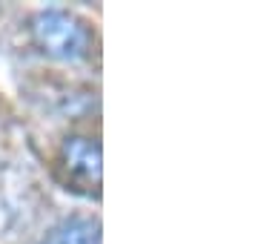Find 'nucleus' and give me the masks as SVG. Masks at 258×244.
<instances>
[{
  "label": "nucleus",
  "instance_id": "nucleus-2",
  "mask_svg": "<svg viewBox=\"0 0 258 244\" xmlns=\"http://www.w3.org/2000/svg\"><path fill=\"white\" fill-rule=\"evenodd\" d=\"M63 164L75 178L86 181V184H101V147L89 138H66L63 144Z\"/></svg>",
  "mask_w": 258,
  "mask_h": 244
},
{
  "label": "nucleus",
  "instance_id": "nucleus-1",
  "mask_svg": "<svg viewBox=\"0 0 258 244\" xmlns=\"http://www.w3.org/2000/svg\"><path fill=\"white\" fill-rule=\"evenodd\" d=\"M32 38L43 55L57 60H78L86 55L92 35L81 18L60 9H49L32 20Z\"/></svg>",
  "mask_w": 258,
  "mask_h": 244
},
{
  "label": "nucleus",
  "instance_id": "nucleus-3",
  "mask_svg": "<svg viewBox=\"0 0 258 244\" xmlns=\"http://www.w3.org/2000/svg\"><path fill=\"white\" fill-rule=\"evenodd\" d=\"M43 244H101V227L89 218H69L57 224Z\"/></svg>",
  "mask_w": 258,
  "mask_h": 244
}]
</instances>
